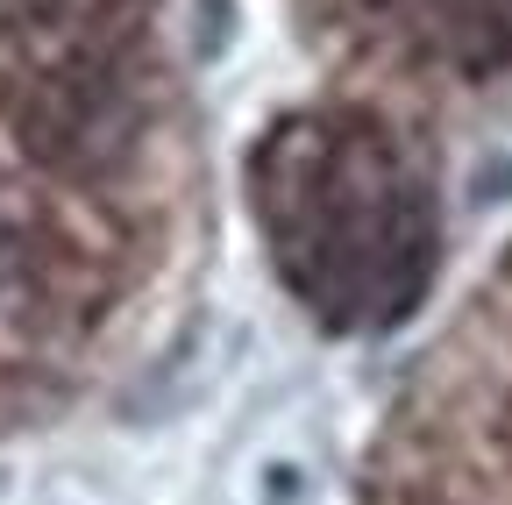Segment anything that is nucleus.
Returning <instances> with one entry per match:
<instances>
[{"instance_id":"7ed1b4c3","label":"nucleus","mask_w":512,"mask_h":505,"mask_svg":"<svg viewBox=\"0 0 512 505\" xmlns=\"http://www.w3.org/2000/svg\"><path fill=\"white\" fill-rule=\"evenodd\" d=\"M72 8H79V0H0V15H8V22H57Z\"/></svg>"},{"instance_id":"f03ea898","label":"nucleus","mask_w":512,"mask_h":505,"mask_svg":"<svg viewBox=\"0 0 512 505\" xmlns=\"http://www.w3.org/2000/svg\"><path fill=\"white\" fill-rule=\"evenodd\" d=\"M434 43L456 79L512 72V0H434Z\"/></svg>"},{"instance_id":"f257e3e1","label":"nucleus","mask_w":512,"mask_h":505,"mask_svg":"<svg viewBox=\"0 0 512 505\" xmlns=\"http://www.w3.org/2000/svg\"><path fill=\"white\" fill-rule=\"evenodd\" d=\"M121 107H128L121 65L100 43H79V50H64L50 72L29 79V93L15 100V136H22L29 157H43L57 171H79L121 129Z\"/></svg>"},{"instance_id":"20e7f679","label":"nucleus","mask_w":512,"mask_h":505,"mask_svg":"<svg viewBox=\"0 0 512 505\" xmlns=\"http://www.w3.org/2000/svg\"><path fill=\"white\" fill-rule=\"evenodd\" d=\"M356 8H392V0H356Z\"/></svg>"}]
</instances>
